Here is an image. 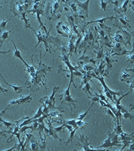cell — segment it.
I'll return each instance as SVG.
<instances>
[{"instance_id": "cell-1", "label": "cell", "mask_w": 134, "mask_h": 151, "mask_svg": "<svg viewBox=\"0 0 134 151\" xmlns=\"http://www.w3.org/2000/svg\"><path fill=\"white\" fill-rule=\"evenodd\" d=\"M112 40L115 41L117 43H122L124 44L125 47H126L128 44L129 45H131V34L127 31V30L120 28V30H118L112 38Z\"/></svg>"}, {"instance_id": "cell-2", "label": "cell", "mask_w": 134, "mask_h": 151, "mask_svg": "<svg viewBox=\"0 0 134 151\" xmlns=\"http://www.w3.org/2000/svg\"><path fill=\"white\" fill-rule=\"evenodd\" d=\"M109 137L106 139L105 142L103 143V144L98 146L97 149H104V148H109V147H112L113 146H122L120 142L119 141L118 139V135L115 133V132H108Z\"/></svg>"}, {"instance_id": "cell-3", "label": "cell", "mask_w": 134, "mask_h": 151, "mask_svg": "<svg viewBox=\"0 0 134 151\" xmlns=\"http://www.w3.org/2000/svg\"><path fill=\"white\" fill-rule=\"evenodd\" d=\"M93 77L97 79L98 81H100L103 87L104 88V92L106 94V96L108 97L113 103H115V101L117 100V96H122L124 94V93L122 92H115V91H112V89H110L109 87L107 86L106 83L104 81V79H103V76H100L98 77L95 74Z\"/></svg>"}, {"instance_id": "cell-4", "label": "cell", "mask_w": 134, "mask_h": 151, "mask_svg": "<svg viewBox=\"0 0 134 151\" xmlns=\"http://www.w3.org/2000/svg\"><path fill=\"white\" fill-rule=\"evenodd\" d=\"M71 83H72V82L70 81V83H69L68 88L65 91L59 96V99L62 100L63 103H67V105L70 106V108H71V110H72L71 105L74 106V107H75V103H77V101L73 99L71 96L70 95V86H71Z\"/></svg>"}, {"instance_id": "cell-5", "label": "cell", "mask_w": 134, "mask_h": 151, "mask_svg": "<svg viewBox=\"0 0 134 151\" xmlns=\"http://www.w3.org/2000/svg\"><path fill=\"white\" fill-rule=\"evenodd\" d=\"M80 135V141L82 142V143H78L79 145H81L84 151H109V149H92L90 148V143L88 142V138L85 135Z\"/></svg>"}, {"instance_id": "cell-6", "label": "cell", "mask_w": 134, "mask_h": 151, "mask_svg": "<svg viewBox=\"0 0 134 151\" xmlns=\"http://www.w3.org/2000/svg\"><path fill=\"white\" fill-rule=\"evenodd\" d=\"M134 78V68L133 69H124L122 70L121 75V81H125L128 83L131 82Z\"/></svg>"}, {"instance_id": "cell-7", "label": "cell", "mask_w": 134, "mask_h": 151, "mask_svg": "<svg viewBox=\"0 0 134 151\" xmlns=\"http://www.w3.org/2000/svg\"><path fill=\"white\" fill-rule=\"evenodd\" d=\"M32 100V94L26 96H22L20 98H19V99L16 100H13L10 101V103H9V106L13 105H22L26 103H30Z\"/></svg>"}, {"instance_id": "cell-8", "label": "cell", "mask_w": 134, "mask_h": 151, "mask_svg": "<svg viewBox=\"0 0 134 151\" xmlns=\"http://www.w3.org/2000/svg\"><path fill=\"white\" fill-rule=\"evenodd\" d=\"M9 40H10L11 42H13V45H14V56L15 57H17V58H18V59H21V61L23 62L25 65H26V66L27 67H29V68H30V66H28V64L26 63L25 60H23V59L22 58V57H21V52H20V51L18 50V49L17 48V47H16V45H15V44H14V41L13 40H11V39H9Z\"/></svg>"}, {"instance_id": "cell-9", "label": "cell", "mask_w": 134, "mask_h": 151, "mask_svg": "<svg viewBox=\"0 0 134 151\" xmlns=\"http://www.w3.org/2000/svg\"><path fill=\"white\" fill-rule=\"evenodd\" d=\"M120 112L122 113V116L124 117V118H126V119H130L131 120L132 122H134V120H133V118H134V115H133L132 114H131V113H130L129 111L127 110L124 107L122 108L121 110H120Z\"/></svg>"}, {"instance_id": "cell-10", "label": "cell", "mask_w": 134, "mask_h": 151, "mask_svg": "<svg viewBox=\"0 0 134 151\" xmlns=\"http://www.w3.org/2000/svg\"><path fill=\"white\" fill-rule=\"evenodd\" d=\"M110 52H107L105 54V60L107 62V65H108V67H107V69L105 71L107 73H109L110 69H112V63L113 62H117V60H112L111 59L110 57Z\"/></svg>"}, {"instance_id": "cell-11", "label": "cell", "mask_w": 134, "mask_h": 151, "mask_svg": "<svg viewBox=\"0 0 134 151\" xmlns=\"http://www.w3.org/2000/svg\"><path fill=\"white\" fill-rule=\"evenodd\" d=\"M0 76L1 77V78H2V79L4 81V82H5L6 85H8V86H10V87H11V88H13V89H14V91L15 92H16V93H20L21 91H22V90H23V88H27V87L26 86H16V85H10V83H8V82H6V81L5 80V79L3 78V77L2 76V75L0 74Z\"/></svg>"}, {"instance_id": "cell-12", "label": "cell", "mask_w": 134, "mask_h": 151, "mask_svg": "<svg viewBox=\"0 0 134 151\" xmlns=\"http://www.w3.org/2000/svg\"><path fill=\"white\" fill-rule=\"evenodd\" d=\"M133 49L131 51H129L127 54V61L130 62V64L132 63H134V42L133 44Z\"/></svg>"}, {"instance_id": "cell-13", "label": "cell", "mask_w": 134, "mask_h": 151, "mask_svg": "<svg viewBox=\"0 0 134 151\" xmlns=\"http://www.w3.org/2000/svg\"><path fill=\"white\" fill-rule=\"evenodd\" d=\"M14 28V27L12 30H10V31H5V32H3L1 37H0V39H1V40H0V41H1V45H0V48H1V45H2V44H3L4 41H5V40L6 39H9V37H8L9 33H10L11 31H12V30H13Z\"/></svg>"}, {"instance_id": "cell-14", "label": "cell", "mask_w": 134, "mask_h": 151, "mask_svg": "<svg viewBox=\"0 0 134 151\" xmlns=\"http://www.w3.org/2000/svg\"><path fill=\"white\" fill-rule=\"evenodd\" d=\"M58 25L60 27V29L61 30L60 31L63 32V33L67 34V35H69V34L70 33V29L69 28V27L67 25H64V24L60 25V23H59ZM60 29H58V30H60Z\"/></svg>"}, {"instance_id": "cell-15", "label": "cell", "mask_w": 134, "mask_h": 151, "mask_svg": "<svg viewBox=\"0 0 134 151\" xmlns=\"http://www.w3.org/2000/svg\"><path fill=\"white\" fill-rule=\"evenodd\" d=\"M76 3H78V5L80 7H81L82 8H83L84 10L87 11V13H88V7H89V1H87L86 2H84V3H81V2H79L76 1Z\"/></svg>"}, {"instance_id": "cell-16", "label": "cell", "mask_w": 134, "mask_h": 151, "mask_svg": "<svg viewBox=\"0 0 134 151\" xmlns=\"http://www.w3.org/2000/svg\"><path fill=\"white\" fill-rule=\"evenodd\" d=\"M93 103H94V102H93V103H92L91 104V105L90 106V107L89 108V109H88L87 110L85 113H82V114L80 115L78 117V118L76 119V120H80V121H83V120L84 118H85V117L87 115L88 113H89V110L90 109V108H91V106H92V105H93Z\"/></svg>"}, {"instance_id": "cell-17", "label": "cell", "mask_w": 134, "mask_h": 151, "mask_svg": "<svg viewBox=\"0 0 134 151\" xmlns=\"http://www.w3.org/2000/svg\"><path fill=\"white\" fill-rule=\"evenodd\" d=\"M42 108H43V106H41V107L39 109H38V110L37 113L35 114V115L32 117L33 120H36V119L39 118L42 115H43V109H42Z\"/></svg>"}, {"instance_id": "cell-18", "label": "cell", "mask_w": 134, "mask_h": 151, "mask_svg": "<svg viewBox=\"0 0 134 151\" xmlns=\"http://www.w3.org/2000/svg\"><path fill=\"white\" fill-rule=\"evenodd\" d=\"M90 89H91V86H90V85L89 84V82H87L86 84L85 85V86H84V88H83V91H85V93H89V94H90L91 96H93L92 93H91V91H90Z\"/></svg>"}, {"instance_id": "cell-19", "label": "cell", "mask_w": 134, "mask_h": 151, "mask_svg": "<svg viewBox=\"0 0 134 151\" xmlns=\"http://www.w3.org/2000/svg\"><path fill=\"white\" fill-rule=\"evenodd\" d=\"M0 122H1L4 125H5L6 127H7L8 128H10L12 126H14V124L13 123H11V122H6V121L3 120V118L0 119Z\"/></svg>"}, {"instance_id": "cell-20", "label": "cell", "mask_w": 134, "mask_h": 151, "mask_svg": "<svg viewBox=\"0 0 134 151\" xmlns=\"http://www.w3.org/2000/svg\"><path fill=\"white\" fill-rule=\"evenodd\" d=\"M11 18V17H10V18L8 19V20H6V21L4 20V21H3L1 23V24H0V32L3 31L4 29H5V28L6 27V25L7 22L10 20Z\"/></svg>"}, {"instance_id": "cell-21", "label": "cell", "mask_w": 134, "mask_h": 151, "mask_svg": "<svg viewBox=\"0 0 134 151\" xmlns=\"http://www.w3.org/2000/svg\"><path fill=\"white\" fill-rule=\"evenodd\" d=\"M31 149H32V151H38V146L37 142H32Z\"/></svg>"}, {"instance_id": "cell-22", "label": "cell", "mask_w": 134, "mask_h": 151, "mask_svg": "<svg viewBox=\"0 0 134 151\" xmlns=\"http://www.w3.org/2000/svg\"><path fill=\"white\" fill-rule=\"evenodd\" d=\"M109 3V1H100V3H101V6H102V10L103 9V10L105 11L106 10V7L107 6V4H108Z\"/></svg>"}, {"instance_id": "cell-23", "label": "cell", "mask_w": 134, "mask_h": 151, "mask_svg": "<svg viewBox=\"0 0 134 151\" xmlns=\"http://www.w3.org/2000/svg\"><path fill=\"white\" fill-rule=\"evenodd\" d=\"M28 128H31V129H33V126L31 127H27V126H23L21 128H20V133H23V132H24L25 131H26Z\"/></svg>"}, {"instance_id": "cell-24", "label": "cell", "mask_w": 134, "mask_h": 151, "mask_svg": "<svg viewBox=\"0 0 134 151\" xmlns=\"http://www.w3.org/2000/svg\"><path fill=\"white\" fill-rule=\"evenodd\" d=\"M5 133H11V132L6 131V130H0V136H6L5 135Z\"/></svg>"}, {"instance_id": "cell-25", "label": "cell", "mask_w": 134, "mask_h": 151, "mask_svg": "<svg viewBox=\"0 0 134 151\" xmlns=\"http://www.w3.org/2000/svg\"><path fill=\"white\" fill-rule=\"evenodd\" d=\"M7 109H8V108H5V109H4V110H3V111H1V112H0V119L2 118V116H3L4 115H5V113L6 111L7 110Z\"/></svg>"}, {"instance_id": "cell-26", "label": "cell", "mask_w": 134, "mask_h": 151, "mask_svg": "<svg viewBox=\"0 0 134 151\" xmlns=\"http://www.w3.org/2000/svg\"><path fill=\"white\" fill-rule=\"evenodd\" d=\"M9 91V89H5V88H3V87L0 85V91H1L2 93H5V92H8Z\"/></svg>"}, {"instance_id": "cell-27", "label": "cell", "mask_w": 134, "mask_h": 151, "mask_svg": "<svg viewBox=\"0 0 134 151\" xmlns=\"http://www.w3.org/2000/svg\"><path fill=\"white\" fill-rule=\"evenodd\" d=\"M16 147H17V145L15 144V145H14V147H12V148H11V149H8V150H3V151H12V150H13L14 149H16Z\"/></svg>"}, {"instance_id": "cell-28", "label": "cell", "mask_w": 134, "mask_h": 151, "mask_svg": "<svg viewBox=\"0 0 134 151\" xmlns=\"http://www.w3.org/2000/svg\"><path fill=\"white\" fill-rule=\"evenodd\" d=\"M10 51H0V54H7V53H9Z\"/></svg>"}, {"instance_id": "cell-29", "label": "cell", "mask_w": 134, "mask_h": 151, "mask_svg": "<svg viewBox=\"0 0 134 151\" xmlns=\"http://www.w3.org/2000/svg\"><path fill=\"white\" fill-rule=\"evenodd\" d=\"M131 35H132V36H133V37H134V31H133V32H131Z\"/></svg>"}, {"instance_id": "cell-30", "label": "cell", "mask_w": 134, "mask_h": 151, "mask_svg": "<svg viewBox=\"0 0 134 151\" xmlns=\"http://www.w3.org/2000/svg\"><path fill=\"white\" fill-rule=\"evenodd\" d=\"M117 151H122V150H117Z\"/></svg>"}, {"instance_id": "cell-31", "label": "cell", "mask_w": 134, "mask_h": 151, "mask_svg": "<svg viewBox=\"0 0 134 151\" xmlns=\"http://www.w3.org/2000/svg\"><path fill=\"white\" fill-rule=\"evenodd\" d=\"M74 151H78V150H74ZM81 151H84V150H81Z\"/></svg>"}]
</instances>
